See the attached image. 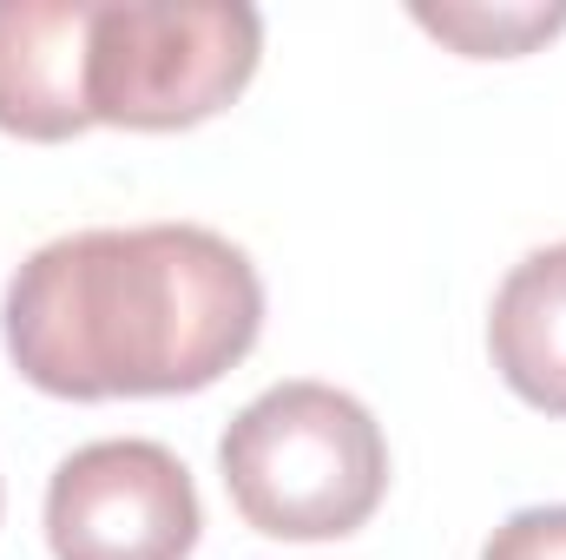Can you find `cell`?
<instances>
[{
	"mask_svg": "<svg viewBox=\"0 0 566 560\" xmlns=\"http://www.w3.org/2000/svg\"><path fill=\"white\" fill-rule=\"evenodd\" d=\"M258 265L205 225H99L40 245L0 303L7 363L60 403L198 396L258 350Z\"/></svg>",
	"mask_w": 566,
	"mask_h": 560,
	"instance_id": "cell-1",
	"label": "cell"
},
{
	"mask_svg": "<svg viewBox=\"0 0 566 560\" xmlns=\"http://www.w3.org/2000/svg\"><path fill=\"white\" fill-rule=\"evenodd\" d=\"M218 475L244 528L271 541H343L389 495V442L349 390L303 376L231 416Z\"/></svg>",
	"mask_w": 566,
	"mask_h": 560,
	"instance_id": "cell-2",
	"label": "cell"
},
{
	"mask_svg": "<svg viewBox=\"0 0 566 560\" xmlns=\"http://www.w3.org/2000/svg\"><path fill=\"white\" fill-rule=\"evenodd\" d=\"M264 60L251 0H99L86 46L93 126L185 133L224 113Z\"/></svg>",
	"mask_w": 566,
	"mask_h": 560,
	"instance_id": "cell-3",
	"label": "cell"
},
{
	"mask_svg": "<svg viewBox=\"0 0 566 560\" xmlns=\"http://www.w3.org/2000/svg\"><path fill=\"white\" fill-rule=\"evenodd\" d=\"M205 528L191 468L145 435L73 448L46 481L53 560H191Z\"/></svg>",
	"mask_w": 566,
	"mask_h": 560,
	"instance_id": "cell-4",
	"label": "cell"
},
{
	"mask_svg": "<svg viewBox=\"0 0 566 560\" xmlns=\"http://www.w3.org/2000/svg\"><path fill=\"white\" fill-rule=\"evenodd\" d=\"M93 7L99 0H0V133L60 145L93 126Z\"/></svg>",
	"mask_w": 566,
	"mask_h": 560,
	"instance_id": "cell-5",
	"label": "cell"
},
{
	"mask_svg": "<svg viewBox=\"0 0 566 560\" xmlns=\"http://www.w3.org/2000/svg\"><path fill=\"white\" fill-rule=\"evenodd\" d=\"M488 356L527 409L566 416V245L527 251L501 278L488 310Z\"/></svg>",
	"mask_w": 566,
	"mask_h": 560,
	"instance_id": "cell-6",
	"label": "cell"
},
{
	"mask_svg": "<svg viewBox=\"0 0 566 560\" xmlns=\"http://www.w3.org/2000/svg\"><path fill=\"white\" fill-rule=\"evenodd\" d=\"M416 27L434 33L441 46L468 53V60H514V53H534L541 40L566 33V0L554 7H488V0H416L409 7Z\"/></svg>",
	"mask_w": 566,
	"mask_h": 560,
	"instance_id": "cell-7",
	"label": "cell"
},
{
	"mask_svg": "<svg viewBox=\"0 0 566 560\" xmlns=\"http://www.w3.org/2000/svg\"><path fill=\"white\" fill-rule=\"evenodd\" d=\"M481 560H566V501L560 508H521V515H507L488 535Z\"/></svg>",
	"mask_w": 566,
	"mask_h": 560,
	"instance_id": "cell-8",
	"label": "cell"
}]
</instances>
